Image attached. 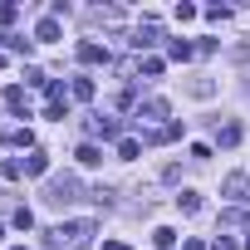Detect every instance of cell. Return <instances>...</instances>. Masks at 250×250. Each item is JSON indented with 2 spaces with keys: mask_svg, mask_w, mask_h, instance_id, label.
Segmentation results:
<instances>
[{
  "mask_svg": "<svg viewBox=\"0 0 250 250\" xmlns=\"http://www.w3.org/2000/svg\"><path fill=\"white\" fill-rule=\"evenodd\" d=\"M221 191H226V196H230V201H250V177H245V172H230V177H226V187H221Z\"/></svg>",
  "mask_w": 250,
  "mask_h": 250,
  "instance_id": "277c9868",
  "label": "cell"
},
{
  "mask_svg": "<svg viewBox=\"0 0 250 250\" xmlns=\"http://www.w3.org/2000/svg\"><path fill=\"white\" fill-rule=\"evenodd\" d=\"M245 250H250V235H245Z\"/></svg>",
  "mask_w": 250,
  "mask_h": 250,
  "instance_id": "f1b7e54d",
  "label": "cell"
},
{
  "mask_svg": "<svg viewBox=\"0 0 250 250\" xmlns=\"http://www.w3.org/2000/svg\"><path fill=\"white\" fill-rule=\"evenodd\" d=\"M98 235V221H69V226H54L44 250H88Z\"/></svg>",
  "mask_w": 250,
  "mask_h": 250,
  "instance_id": "6da1fadb",
  "label": "cell"
},
{
  "mask_svg": "<svg viewBox=\"0 0 250 250\" xmlns=\"http://www.w3.org/2000/svg\"><path fill=\"white\" fill-rule=\"evenodd\" d=\"M69 93H74V98H93V79H74Z\"/></svg>",
  "mask_w": 250,
  "mask_h": 250,
  "instance_id": "7402d4cb",
  "label": "cell"
},
{
  "mask_svg": "<svg viewBox=\"0 0 250 250\" xmlns=\"http://www.w3.org/2000/svg\"><path fill=\"white\" fill-rule=\"evenodd\" d=\"M5 108L30 118V93H25V83H10V88H5Z\"/></svg>",
  "mask_w": 250,
  "mask_h": 250,
  "instance_id": "8992f818",
  "label": "cell"
},
{
  "mask_svg": "<svg viewBox=\"0 0 250 250\" xmlns=\"http://www.w3.org/2000/svg\"><path fill=\"white\" fill-rule=\"evenodd\" d=\"M187 250H206V245H201V240H187Z\"/></svg>",
  "mask_w": 250,
  "mask_h": 250,
  "instance_id": "4316f807",
  "label": "cell"
},
{
  "mask_svg": "<svg viewBox=\"0 0 250 250\" xmlns=\"http://www.w3.org/2000/svg\"><path fill=\"white\" fill-rule=\"evenodd\" d=\"M177 206H182L187 216H196V211H201V196H196V191H182V196H177Z\"/></svg>",
  "mask_w": 250,
  "mask_h": 250,
  "instance_id": "ffe728a7",
  "label": "cell"
},
{
  "mask_svg": "<svg viewBox=\"0 0 250 250\" xmlns=\"http://www.w3.org/2000/svg\"><path fill=\"white\" fill-rule=\"evenodd\" d=\"M25 177H49V152H40V147H35V152L25 157Z\"/></svg>",
  "mask_w": 250,
  "mask_h": 250,
  "instance_id": "52a82bcc",
  "label": "cell"
},
{
  "mask_svg": "<svg viewBox=\"0 0 250 250\" xmlns=\"http://www.w3.org/2000/svg\"><path fill=\"white\" fill-rule=\"evenodd\" d=\"M177 138H182V123H162V128H157L147 143H177Z\"/></svg>",
  "mask_w": 250,
  "mask_h": 250,
  "instance_id": "30bf717a",
  "label": "cell"
},
{
  "mask_svg": "<svg viewBox=\"0 0 250 250\" xmlns=\"http://www.w3.org/2000/svg\"><path fill=\"white\" fill-rule=\"evenodd\" d=\"M118 157H123V162L143 157V143H138V138H123V143H118Z\"/></svg>",
  "mask_w": 250,
  "mask_h": 250,
  "instance_id": "2e32d148",
  "label": "cell"
},
{
  "mask_svg": "<svg viewBox=\"0 0 250 250\" xmlns=\"http://www.w3.org/2000/svg\"><path fill=\"white\" fill-rule=\"evenodd\" d=\"M211 250H235V240H226V235H221V240H216Z\"/></svg>",
  "mask_w": 250,
  "mask_h": 250,
  "instance_id": "d4e9b609",
  "label": "cell"
},
{
  "mask_svg": "<svg viewBox=\"0 0 250 250\" xmlns=\"http://www.w3.org/2000/svg\"><path fill=\"white\" fill-rule=\"evenodd\" d=\"M0 44H5V49H20V54H30V40H25V35H0Z\"/></svg>",
  "mask_w": 250,
  "mask_h": 250,
  "instance_id": "44dd1931",
  "label": "cell"
},
{
  "mask_svg": "<svg viewBox=\"0 0 250 250\" xmlns=\"http://www.w3.org/2000/svg\"><path fill=\"white\" fill-rule=\"evenodd\" d=\"M157 40H162V30H157V25L147 20V25L138 30V40H133V49H147V44H157Z\"/></svg>",
  "mask_w": 250,
  "mask_h": 250,
  "instance_id": "9c48e42d",
  "label": "cell"
},
{
  "mask_svg": "<svg viewBox=\"0 0 250 250\" xmlns=\"http://www.w3.org/2000/svg\"><path fill=\"white\" fill-rule=\"evenodd\" d=\"M0 177H5V182H20V177H25V162L5 157V162H0Z\"/></svg>",
  "mask_w": 250,
  "mask_h": 250,
  "instance_id": "ac0fdd59",
  "label": "cell"
},
{
  "mask_svg": "<svg viewBox=\"0 0 250 250\" xmlns=\"http://www.w3.org/2000/svg\"><path fill=\"white\" fill-rule=\"evenodd\" d=\"M167 54H172L177 64H187V59L196 54V44H187V40H172V44H167Z\"/></svg>",
  "mask_w": 250,
  "mask_h": 250,
  "instance_id": "7c38bea8",
  "label": "cell"
},
{
  "mask_svg": "<svg viewBox=\"0 0 250 250\" xmlns=\"http://www.w3.org/2000/svg\"><path fill=\"white\" fill-rule=\"evenodd\" d=\"M10 250H25V245H10Z\"/></svg>",
  "mask_w": 250,
  "mask_h": 250,
  "instance_id": "f546056e",
  "label": "cell"
},
{
  "mask_svg": "<svg viewBox=\"0 0 250 250\" xmlns=\"http://www.w3.org/2000/svg\"><path fill=\"white\" fill-rule=\"evenodd\" d=\"M138 118H167V103H162V98H147V103L138 108Z\"/></svg>",
  "mask_w": 250,
  "mask_h": 250,
  "instance_id": "d6986e66",
  "label": "cell"
},
{
  "mask_svg": "<svg viewBox=\"0 0 250 250\" xmlns=\"http://www.w3.org/2000/svg\"><path fill=\"white\" fill-rule=\"evenodd\" d=\"M15 15H20V5H0V25H15Z\"/></svg>",
  "mask_w": 250,
  "mask_h": 250,
  "instance_id": "cb8c5ba5",
  "label": "cell"
},
{
  "mask_svg": "<svg viewBox=\"0 0 250 250\" xmlns=\"http://www.w3.org/2000/svg\"><path fill=\"white\" fill-rule=\"evenodd\" d=\"M10 221H15V226H20V230H30V226H35V211H30V206H20V211H15V216H10Z\"/></svg>",
  "mask_w": 250,
  "mask_h": 250,
  "instance_id": "603a6c76",
  "label": "cell"
},
{
  "mask_svg": "<svg viewBox=\"0 0 250 250\" xmlns=\"http://www.w3.org/2000/svg\"><path fill=\"white\" fill-rule=\"evenodd\" d=\"M103 250H128V245H123V240H108V245H103Z\"/></svg>",
  "mask_w": 250,
  "mask_h": 250,
  "instance_id": "484cf974",
  "label": "cell"
},
{
  "mask_svg": "<svg viewBox=\"0 0 250 250\" xmlns=\"http://www.w3.org/2000/svg\"><path fill=\"white\" fill-rule=\"evenodd\" d=\"M74 157H79L83 167H98V162H103V152H98V143H83V147H79Z\"/></svg>",
  "mask_w": 250,
  "mask_h": 250,
  "instance_id": "5bb4252c",
  "label": "cell"
},
{
  "mask_svg": "<svg viewBox=\"0 0 250 250\" xmlns=\"http://www.w3.org/2000/svg\"><path fill=\"white\" fill-rule=\"evenodd\" d=\"M216 143H221V147H235V143H240V123H226V128L216 133Z\"/></svg>",
  "mask_w": 250,
  "mask_h": 250,
  "instance_id": "e0dca14e",
  "label": "cell"
},
{
  "mask_svg": "<svg viewBox=\"0 0 250 250\" xmlns=\"http://www.w3.org/2000/svg\"><path fill=\"white\" fill-rule=\"evenodd\" d=\"M0 240H5V226H0Z\"/></svg>",
  "mask_w": 250,
  "mask_h": 250,
  "instance_id": "83f0119b",
  "label": "cell"
},
{
  "mask_svg": "<svg viewBox=\"0 0 250 250\" xmlns=\"http://www.w3.org/2000/svg\"><path fill=\"white\" fill-rule=\"evenodd\" d=\"M88 133L103 138V143H113V138L123 143V123H118V118H88Z\"/></svg>",
  "mask_w": 250,
  "mask_h": 250,
  "instance_id": "3957f363",
  "label": "cell"
},
{
  "mask_svg": "<svg viewBox=\"0 0 250 250\" xmlns=\"http://www.w3.org/2000/svg\"><path fill=\"white\" fill-rule=\"evenodd\" d=\"M44 118L64 123V118H69V98H49V103H44Z\"/></svg>",
  "mask_w": 250,
  "mask_h": 250,
  "instance_id": "4fadbf2b",
  "label": "cell"
},
{
  "mask_svg": "<svg viewBox=\"0 0 250 250\" xmlns=\"http://www.w3.org/2000/svg\"><path fill=\"white\" fill-rule=\"evenodd\" d=\"M0 138H5V143H15V147H30V152H35V133H30V128H15V133H0Z\"/></svg>",
  "mask_w": 250,
  "mask_h": 250,
  "instance_id": "8fae6325",
  "label": "cell"
},
{
  "mask_svg": "<svg viewBox=\"0 0 250 250\" xmlns=\"http://www.w3.org/2000/svg\"><path fill=\"white\" fill-rule=\"evenodd\" d=\"M152 245H157V250H172V245H177V230H172V226H157V230H152Z\"/></svg>",
  "mask_w": 250,
  "mask_h": 250,
  "instance_id": "9a60e30c",
  "label": "cell"
},
{
  "mask_svg": "<svg viewBox=\"0 0 250 250\" xmlns=\"http://www.w3.org/2000/svg\"><path fill=\"white\" fill-rule=\"evenodd\" d=\"M79 64H108V44L83 40V44H79Z\"/></svg>",
  "mask_w": 250,
  "mask_h": 250,
  "instance_id": "5b68a950",
  "label": "cell"
},
{
  "mask_svg": "<svg viewBox=\"0 0 250 250\" xmlns=\"http://www.w3.org/2000/svg\"><path fill=\"white\" fill-rule=\"evenodd\" d=\"M35 40H40V44H49V40H59V20H54V15H44V20L35 25Z\"/></svg>",
  "mask_w": 250,
  "mask_h": 250,
  "instance_id": "ba28073f",
  "label": "cell"
},
{
  "mask_svg": "<svg viewBox=\"0 0 250 250\" xmlns=\"http://www.w3.org/2000/svg\"><path fill=\"white\" fill-rule=\"evenodd\" d=\"M44 201H49V206H69V201H79V182H74V177H49Z\"/></svg>",
  "mask_w": 250,
  "mask_h": 250,
  "instance_id": "7a4b0ae2",
  "label": "cell"
}]
</instances>
